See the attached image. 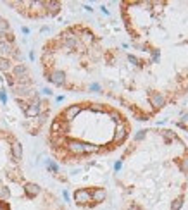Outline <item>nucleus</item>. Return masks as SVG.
<instances>
[{
    "label": "nucleus",
    "mask_w": 188,
    "mask_h": 210,
    "mask_svg": "<svg viewBox=\"0 0 188 210\" xmlns=\"http://www.w3.org/2000/svg\"><path fill=\"white\" fill-rule=\"evenodd\" d=\"M130 124L118 109L98 102L64 107L49 131L50 150L62 164H79L114 152L128 138Z\"/></svg>",
    "instance_id": "obj_1"
}]
</instances>
